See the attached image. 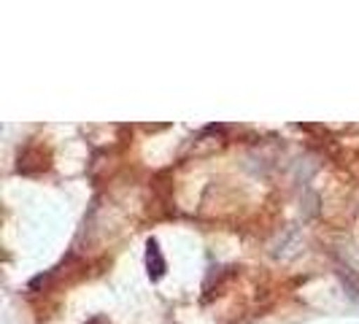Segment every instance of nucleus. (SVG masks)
<instances>
[{
  "instance_id": "nucleus-1",
  "label": "nucleus",
  "mask_w": 359,
  "mask_h": 324,
  "mask_svg": "<svg viewBox=\"0 0 359 324\" xmlns=\"http://www.w3.org/2000/svg\"><path fill=\"white\" fill-rule=\"evenodd\" d=\"M146 268H149L151 281H160L162 276H165V257H162L157 241H149L146 243Z\"/></svg>"
}]
</instances>
